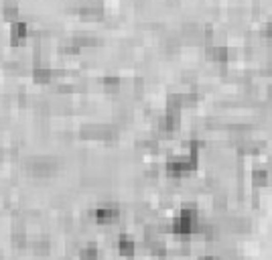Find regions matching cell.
<instances>
[{
	"label": "cell",
	"mask_w": 272,
	"mask_h": 260,
	"mask_svg": "<svg viewBox=\"0 0 272 260\" xmlns=\"http://www.w3.org/2000/svg\"><path fill=\"white\" fill-rule=\"evenodd\" d=\"M197 209L195 208H185L181 209V213L173 219V226H171V232L177 234V236H189L197 230Z\"/></svg>",
	"instance_id": "obj_1"
},
{
	"label": "cell",
	"mask_w": 272,
	"mask_h": 260,
	"mask_svg": "<svg viewBox=\"0 0 272 260\" xmlns=\"http://www.w3.org/2000/svg\"><path fill=\"white\" fill-rule=\"evenodd\" d=\"M197 167V153H189L185 156H175L166 163V173L171 177H185Z\"/></svg>",
	"instance_id": "obj_2"
},
{
	"label": "cell",
	"mask_w": 272,
	"mask_h": 260,
	"mask_svg": "<svg viewBox=\"0 0 272 260\" xmlns=\"http://www.w3.org/2000/svg\"><path fill=\"white\" fill-rule=\"evenodd\" d=\"M118 208L116 206H112V204H104V206H100V208H96L94 211V219L98 222V224H112L116 217H118Z\"/></svg>",
	"instance_id": "obj_3"
},
{
	"label": "cell",
	"mask_w": 272,
	"mask_h": 260,
	"mask_svg": "<svg viewBox=\"0 0 272 260\" xmlns=\"http://www.w3.org/2000/svg\"><path fill=\"white\" fill-rule=\"evenodd\" d=\"M27 35H29V25L27 23L14 21L10 25V41H12V45H20L27 39Z\"/></svg>",
	"instance_id": "obj_4"
},
{
	"label": "cell",
	"mask_w": 272,
	"mask_h": 260,
	"mask_svg": "<svg viewBox=\"0 0 272 260\" xmlns=\"http://www.w3.org/2000/svg\"><path fill=\"white\" fill-rule=\"evenodd\" d=\"M118 252H120L122 256H132V254L136 252V242H134L132 238H128V236H122V238L118 240Z\"/></svg>",
	"instance_id": "obj_5"
},
{
	"label": "cell",
	"mask_w": 272,
	"mask_h": 260,
	"mask_svg": "<svg viewBox=\"0 0 272 260\" xmlns=\"http://www.w3.org/2000/svg\"><path fill=\"white\" fill-rule=\"evenodd\" d=\"M33 79H35L37 84L45 86V84H49V82L53 79V71L47 69V67H35V69H33Z\"/></svg>",
	"instance_id": "obj_6"
},
{
	"label": "cell",
	"mask_w": 272,
	"mask_h": 260,
	"mask_svg": "<svg viewBox=\"0 0 272 260\" xmlns=\"http://www.w3.org/2000/svg\"><path fill=\"white\" fill-rule=\"evenodd\" d=\"M2 14H4V18H6L8 23L18 21V4H16V2H6L4 8H2Z\"/></svg>",
	"instance_id": "obj_7"
},
{
	"label": "cell",
	"mask_w": 272,
	"mask_h": 260,
	"mask_svg": "<svg viewBox=\"0 0 272 260\" xmlns=\"http://www.w3.org/2000/svg\"><path fill=\"white\" fill-rule=\"evenodd\" d=\"M252 181H254V185H262V183H266V181H268V173H266L264 169H256L254 175H252Z\"/></svg>",
	"instance_id": "obj_8"
},
{
	"label": "cell",
	"mask_w": 272,
	"mask_h": 260,
	"mask_svg": "<svg viewBox=\"0 0 272 260\" xmlns=\"http://www.w3.org/2000/svg\"><path fill=\"white\" fill-rule=\"evenodd\" d=\"M79 260H98V250L94 246H88L79 252Z\"/></svg>",
	"instance_id": "obj_9"
},
{
	"label": "cell",
	"mask_w": 272,
	"mask_h": 260,
	"mask_svg": "<svg viewBox=\"0 0 272 260\" xmlns=\"http://www.w3.org/2000/svg\"><path fill=\"white\" fill-rule=\"evenodd\" d=\"M225 55H227V51H225L223 47H214V49H210V57L216 59V61H223Z\"/></svg>",
	"instance_id": "obj_10"
},
{
	"label": "cell",
	"mask_w": 272,
	"mask_h": 260,
	"mask_svg": "<svg viewBox=\"0 0 272 260\" xmlns=\"http://www.w3.org/2000/svg\"><path fill=\"white\" fill-rule=\"evenodd\" d=\"M12 244L16 246V248H23L27 242H25V234H14L12 236Z\"/></svg>",
	"instance_id": "obj_11"
},
{
	"label": "cell",
	"mask_w": 272,
	"mask_h": 260,
	"mask_svg": "<svg viewBox=\"0 0 272 260\" xmlns=\"http://www.w3.org/2000/svg\"><path fill=\"white\" fill-rule=\"evenodd\" d=\"M104 84H106V88L114 90V88H118V86H120V79H118V77H106V79H104Z\"/></svg>",
	"instance_id": "obj_12"
},
{
	"label": "cell",
	"mask_w": 272,
	"mask_h": 260,
	"mask_svg": "<svg viewBox=\"0 0 272 260\" xmlns=\"http://www.w3.org/2000/svg\"><path fill=\"white\" fill-rule=\"evenodd\" d=\"M203 260H214V258H203Z\"/></svg>",
	"instance_id": "obj_13"
}]
</instances>
